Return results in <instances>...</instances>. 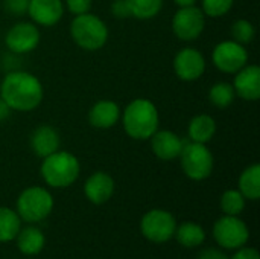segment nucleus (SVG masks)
I'll use <instances>...</instances> for the list:
<instances>
[{
  "mask_svg": "<svg viewBox=\"0 0 260 259\" xmlns=\"http://www.w3.org/2000/svg\"><path fill=\"white\" fill-rule=\"evenodd\" d=\"M91 5H93V0H66V8L73 15H81V14L90 12Z\"/></svg>",
  "mask_w": 260,
  "mask_h": 259,
  "instance_id": "nucleus-29",
  "label": "nucleus"
},
{
  "mask_svg": "<svg viewBox=\"0 0 260 259\" xmlns=\"http://www.w3.org/2000/svg\"><path fill=\"white\" fill-rule=\"evenodd\" d=\"M236 99L235 89L230 82H216L210 87L209 90V101L218 107V108H227L230 107Z\"/></svg>",
  "mask_w": 260,
  "mask_h": 259,
  "instance_id": "nucleus-25",
  "label": "nucleus"
},
{
  "mask_svg": "<svg viewBox=\"0 0 260 259\" xmlns=\"http://www.w3.org/2000/svg\"><path fill=\"white\" fill-rule=\"evenodd\" d=\"M213 238L225 250H238L250 240V229L239 215H222L213 226Z\"/></svg>",
  "mask_w": 260,
  "mask_h": 259,
  "instance_id": "nucleus-7",
  "label": "nucleus"
},
{
  "mask_svg": "<svg viewBox=\"0 0 260 259\" xmlns=\"http://www.w3.org/2000/svg\"><path fill=\"white\" fill-rule=\"evenodd\" d=\"M245 197L239 192V189H227L221 195V211L224 215H241L245 209Z\"/></svg>",
  "mask_w": 260,
  "mask_h": 259,
  "instance_id": "nucleus-26",
  "label": "nucleus"
},
{
  "mask_svg": "<svg viewBox=\"0 0 260 259\" xmlns=\"http://www.w3.org/2000/svg\"><path fill=\"white\" fill-rule=\"evenodd\" d=\"M233 89L236 96L244 101H257L260 98V67L256 64H247L235 73Z\"/></svg>",
  "mask_w": 260,
  "mask_h": 259,
  "instance_id": "nucleus-13",
  "label": "nucleus"
},
{
  "mask_svg": "<svg viewBox=\"0 0 260 259\" xmlns=\"http://www.w3.org/2000/svg\"><path fill=\"white\" fill-rule=\"evenodd\" d=\"M111 12H113L116 17H119V18L131 17L129 6H128V2H126V0H114L113 5H111Z\"/></svg>",
  "mask_w": 260,
  "mask_h": 259,
  "instance_id": "nucleus-31",
  "label": "nucleus"
},
{
  "mask_svg": "<svg viewBox=\"0 0 260 259\" xmlns=\"http://www.w3.org/2000/svg\"><path fill=\"white\" fill-rule=\"evenodd\" d=\"M27 15L37 26H55L64 15L62 0H30Z\"/></svg>",
  "mask_w": 260,
  "mask_h": 259,
  "instance_id": "nucleus-14",
  "label": "nucleus"
},
{
  "mask_svg": "<svg viewBox=\"0 0 260 259\" xmlns=\"http://www.w3.org/2000/svg\"><path fill=\"white\" fill-rule=\"evenodd\" d=\"M177 241L187 249H193L201 246L206 241V231L201 224L193 223V221H186L180 226H177L175 229V235Z\"/></svg>",
  "mask_w": 260,
  "mask_h": 259,
  "instance_id": "nucleus-21",
  "label": "nucleus"
},
{
  "mask_svg": "<svg viewBox=\"0 0 260 259\" xmlns=\"http://www.w3.org/2000/svg\"><path fill=\"white\" fill-rule=\"evenodd\" d=\"M18 250L26 256H35L38 255L46 244V237L41 232V229L35 226H27L20 229V232L15 237Z\"/></svg>",
  "mask_w": 260,
  "mask_h": 259,
  "instance_id": "nucleus-19",
  "label": "nucleus"
},
{
  "mask_svg": "<svg viewBox=\"0 0 260 259\" xmlns=\"http://www.w3.org/2000/svg\"><path fill=\"white\" fill-rule=\"evenodd\" d=\"M235 0H201V11L206 17L219 18L232 11Z\"/></svg>",
  "mask_w": 260,
  "mask_h": 259,
  "instance_id": "nucleus-28",
  "label": "nucleus"
},
{
  "mask_svg": "<svg viewBox=\"0 0 260 259\" xmlns=\"http://www.w3.org/2000/svg\"><path fill=\"white\" fill-rule=\"evenodd\" d=\"M131 17L139 20H151L157 17L163 8V0H126Z\"/></svg>",
  "mask_w": 260,
  "mask_h": 259,
  "instance_id": "nucleus-24",
  "label": "nucleus"
},
{
  "mask_svg": "<svg viewBox=\"0 0 260 259\" xmlns=\"http://www.w3.org/2000/svg\"><path fill=\"white\" fill-rule=\"evenodd\" d=\"M11 113H12V110L9 108V105L0 98V122L6 121L11 116Z\"/></svg>",
  "mask_w": 260,
  "mask_h": 259,
  "instance_id": "nucleus-34",
  "label": "nucleus"
},
{
  "mask_svg": "<svg viewBox=\"0 0 260 259\" xmlns=\"http://www.w3.org/2000/svg\"><path fill=\"white\" fill-rule=\"evenodd\" d=\"M239 192L245 200L256 202L260 198V165L253 163L245 168L239 177Z\"/></svg>",
  "mask_w": 260,
  "mask_h": 259,
  "instance_id": "nucleus-22",
  "label": "nucleus"
},
{
  "mask_svg": "<svg viewBox=\"0 0 260 259\" xmlns=\"http://www.w3.org/2000/svg\"><path fill=\"white\" fill-rule=\"evenodd\" d=\"M120 114H122V110L114 101L101 99L90 108L88 122L91 127L98 130H108V128H113L120 121Z\"/></svg>",
  "mask_w": 260,
  "mask_h": 259,
  "instance_id": "nucleus-18",
  "label": "nucleus"
},
{
  "mask_svg": "<svg viewBox=\"0 0 260 259\" xmlns=\"http://www.w3.org/2000/svg\"><path fill=\"white\" fill-rule=\"evenodd\" d=\"M41 34L35 23L32 21H20L9 27L5 35L6 47L17 55H24L35 50L40 44Z\"/></svg>",
  "mask_w": 260,
  "mask_h": 259,
  "instance_id": "nucleus-11",
  "label": "nucleus"
},
{
  "mask_svg": "<svg viewBox=\"0 0 260 259\" xmlns=\"http://www.w3.org/2000/svg\"><path fill=\"white\" fill-rule=\"evenodd\" d=\"M151 140V150L160 160L171 162L180 157L184 147V140L171 130H157Z\"/></svg>",
  "mask_w": 260,
  "mask_h": 259,
  "instance_id": "nucleus-15",
  "label": "nucleus"
},
{
  "mask_svg": "<svg viewBox=\"0 0 260 259\" xmlns=\"http://www.w3.org/2000/svg\"><path fill=\"white\" fill-rule=\"evenodd\" d=\"M212 61L219 72L235 75L248 64V50L244 44H239L235 40H225L215 46Z\"/></svg>",
  "mask_w": 260,
  "mask_h": 259,
  "instance_id": "nucleus-9",
  "label": "nucleus"
},
{
  "mask_svg": "<svg viewBox=\"0 0 260 259\" xmlns=\"http://www.w3.org/2000/svg\"><path fill=\"white\" fill-rule=\"evenodd\" d=\"M174 72L181 81H197L206 72V58L195 47H183L174 58Z\"/></svg>",
  "mask_w": 260,
  "mask_h": 259,
  "instance_id": "nucleus-12",
  "label": "nucleus"
},
{
  "mask_svg": "<svg viewBox=\"0 0 260 259\" xmlns=\"http://www.w3.org/2000/svg\"><path fill=\"white\" fill-rule=\"evenodd\" d=\"M120 119L126 136L134 140H149L160 124L155 104L146 98L133 99L122 111Z\"/></svg>",
  "mask_w": 260,
  "mask_h": 259,
  "instance_id": "nucleus-2",
  "label": "nucleus"
},
{
  "mask_svg": "<svg viewBox=\"0 0 260 259\" xmlns=\"http://www.w3.org/2000/svg\"><path fill=\"white\" fill-rule=\"evenodd\" d=\"M70 35L78 47L94 52L107 44L110 32L102 18L87 12L75 15L70 24Z\"/></svg>",
  "mask_w": 260,
  "mask_h": 259,
  "instance_id": "nucleus-4",
  "label": "nucleus"
},
{
  "mask_svg": "<svg viewBox=\"0 0 260 259\" xmlns=\"http://www.w3.org/2000/svg\"><path fill=\"white\" fill-rule=\"evenodd\" d=\"M198 259H230L224 250H219V249H206L201 252V255L198 256Z\"/></svg>",
  "mask_w": 260,
  "mask_h": 259,
  "instance_id": "nucleus-33",
  "label": "nucleus"
},
{
  "mask_svg": "<svg viewBox=\"0 0 260 259\" xmlns=\"http://www.w3.org/2000/svg\"><path fill=\"white\" fill-rule=\"evenodd\" d=\"M230 259H260L259 252L254 247H241Z\"/></svg>",
  "mask_w": 260,
  "mask_h": 259,
  "instance_id": "nucleus-32",
  "label": "nucleus"
},
{
  "mask_svg": "<svg viewBox=\"0 0 260 259\" xmlns=\"http://www.w3.org/2000/svg\"><path fill=\"white\" fill-rule=\"evenodd\" d=\"M206 27V15L201 8L186 6L178 8L172 17V31L181 41H195L201 37Z\"/></svg>",
  "mask_w": 260,
  "mask_h": 259,
  "instance_id": "nucleus-10",
  "label": "nucleus"
},
{
  "mask_svg": "<svg viewBox=\"0 0 260 259\" xmlns=\"http://www.w3.org/2000/svg\"><path fill=\"white\" fill-rule=\"evenodd\" d=\"M0 98L12 111H32L41 104L44 89L35 75L24 70H12L0 82Z\"/></svg>",
  "mask_w": 260,
  "mask_h": 259,
  "instance_id": "nucleus-1",
  "label": "nucleus"
},
{
  "mask_svg": "<svg viewBox=\"0 0 260 259\" xmlns=\"http://www.w3.org/2000/svg\"><path fill=\"white\" fill-rule=\"evenodd\" d=\"M29 143L34 154L40 159H44L59 150L61 139H59V133L53 127L40 125L32 131Z\"/></svg>",
  "mask_w": 260,
  "mask_h": 259,
  "instance_id": "nucleus-17",
  "label": "nucleus"
},
{
  "mask_svg": "<svg viewBox=\"0 0 260 259\" xmlns=\"http://www.w3.org/2000/svg\"><path fill=\"white\" fill-rule=\"evenodd\" d=\"M216 133V121L210 114H197L187 127L189 140L198 143H209Z\"/></svg>",
  "mask_w": 260,
  "mask_h": 259,
  "instance_id": "nucleus-20",
  "label": "nucleus"
},
{
  "mask_svg": "<svg viewBox=\"0 0 260 259\" xmlns=\"http://www.w3.org/2000/svg\"><path fill=\"white\" fill-rule=\"evenodd\" d=\"M175 217L165 209H151L148 211L140 221L142 235L151 243L163 244L174 238L177 229Z\"/></svg>",
  "mask_w": 260,
  "mask_h": 259,
  "instance_id": "nucleus-8",
  "label": "nucleus"
},
{
  "mask_svg": "<svg viewBox=\"0 0 260 259\" xmlns=\"http://www.w3.org/2000/svg\"><path fill=\"white\" fill-rule=\"evenodd\" d=\"M198 0H174V3L178 8H186V6H195Z\"/></svg>",
  "mask_w": 260,
  "mask_h": 259,
  "instance_id": "nucleus-35",
  "label": "nucleus"
},
{
  "mask_svg": "<svg viewBox=\"0 0 260 259\" xmlns=\"http://www.w3.org/2000/svg\"><path fill=\"white\" fill-rule=\"evenodd\" d=\"M81 172V163L78 157L69 151H55L41 162L40 174L46 185L55 189L72 186Z\"/></svg>",
  "mask_w": 260,
  "mask_h": 259,
  "instance_id": "nucleus-3",
  "label": "nucleus"
},
{
  "mask_svg": "<svg viewBox=\"0 0 260 259\" xmlns=\"http://www.w3.org/2000/svg\"><path fill=\"white\" fill-rule=\"evenodd\" d=\"M21 229V218L11 208H0V243H11Z\"/></svg>",
  "mask_w": 260,
  "mask_h": 259,
  "instance_id": "nucleus-23",
  "label": "nucleus"
},
{
  "mask_svg": "<svg viewBox=\"0 0 260 259\" xmlns=\"http://www.w3.org/2000/svg\"><path fill=\"white\" fill-rule=\"evenodd\" d=\"M178 159L184 176L193 182H203L213 172L215 159L206 143L184 140V147Z\"/></svg>",
  "mask_w": 260,
  "mask_h": 259,
  "instance_id": "nucleus-6",
  "label": "nucleus"
},
{
  "mask_svg": "<svg viewBox=\"0 0 260 259\" xmlns=\"http://www.w3.org/2000/svg\"><path fill=\"white\" fill-rule=\"evenodd\" d=\"M256 37V29L251 21L241 18L232 24V38L239 44H250Z\"/></svg>",
  "mask_w": 260,
  "mask_h": 259,
  "instance_id": "nucleus-27",
  "label": "nucleus"
},
{
  "mask_svg": "<svg viewBox=\"0 0 260 259\" xmlns=\"http://www.w3.org/2000/svg\"><path fill=\"white\" fill-rule=\"evenodd\" d=\"M116 189L114 179L104 171L93 172L84 183V195L93 205H104L107 203Z\"/></svg>",
  "mask_w": 260,
  "mask_h": 259,
  "instance_id": "nucleus-16",
  "label": "nucleus"
},
{
  "mask_svg": "<svg viewBox=\"0 0 260 259\" xmlns=\"http://www.w3.org/2000/svg\"><path fill=\"white\" fill-rule=\"evenodd\" d=\"M53 195L41 186H29L23 189L17 198V214L21 221L40 223L53 211Z\"/></svg>",
  "mask_w": 260,
  "mask_h": 259,
  "instance_id": "nucleus-5",
  "label": "nucleus"
},
{
  "mask_svg": "<svg viewBox=\"0 0 260 259\" xmlns=\"http://www.w3.org/2000/svg\"><path fill=\"white\" fill-rule=\"evenodd\" d=\"M30 0H3L5 9L12 15H26Z\"/></svg>",
  "mask_w": 260,
  "mask_h": 259,
  "instance_id": "nucleus-30",
  "label": "nucleus"
}]
</instances>
